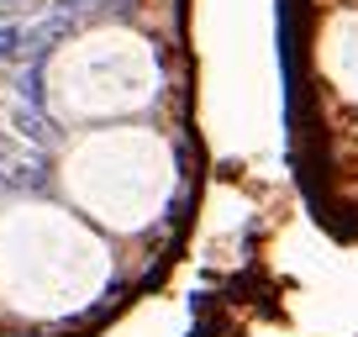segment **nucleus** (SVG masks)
I'll return each mask as SVG.
<instances>
[{"instance_id":"obj_1","label":"nucleus","mask_w":358,"mask_h":337,"mask_svg":"<svg viewBox=\"0 0 358 337\" xmlns=\"http://www.w3.org/2000/svg\"><path fill=\"white\" fill-rule=\"evenodd\" d=\"M74 27L79 22H74V16H64V11H48L37 27H22V58H27V64H43V58L74 32Z\"/></svg>"},{"instance_id":"obj_2","label":"nucleus","mask_w":358,"mask_h":337,"mask_svg":"<svg viewBox=\"0 0 358 337\" xmlns=\"http://www.w3.org/2000/svg\"><path fill=\"white\" fill-rule=\"evenodd\" d=\"M16 127H22V137L32 148H58L64 143V127H58L43 106H22V111H16Z\"/></svg>"},{"instance_id":"obj_3","label":"nucleus","mask_w":358,"mask_h":337,"mask_svg":"<svg viewBox=\"0 0 358 337\" xmlns=\"http://www.w3.org/2000/svg\"><path fill=\"white\" fill-rule=\"evenodd\" d=\"M43 185H48V168H43L37 153H22L16 164L0 168V195L6 190H43Z\"/></svg>"},{"instance_id":"obj_4","label":"nucleus","mask_w":358,"mask_h":337,"mask_svg":"<svg viewBox=\"0 0 358 337\" xmlns=\"http://www.w3.org/2000/svg\"><path fill=\"white\" fill-rule=\"evenodd\" d=\"M16 90H22V106H43V64H27Z\"/></svg>"},{"instance_id":"obj_5","label":"nucleus","mask_w":358,"mask_h":337,"mask_svg":"<svg viewBox=\"0 0 358 337\" xmlns=\"http://www.w3.org/2000/svg\"><path fill=\"white\" fill-rule=\"evenodd\" d=\"M53 11H64V16H74V22H85V16H101V11H106V0H58Z\"/></svg>"},{"instance_id":"obj_6","label":"nucleus","mask_w":358,"mask_h":337,"mask_svg":"<svg viewBox=\"0 0 358 337\" xmlns=\"http://www.w3.org/2000/svg\"><path fill=\"white\" fill-rule=\"evenodd\" d=\"M11 58H22V27L6 22L0 27V64H11Z\"/></svg>"},{"instance_id":"obj_7","label":"nucleus","mask_w":358,"mask_h":337,"mask_svg":"<svg viewBox=\"0 0 358 337\" xmlns=\"http://www.w3.org/2000/svg\"><path fill=\"white\" fill-rule=\"evenodd\" d=\"M16 158H22V143H16L11 132H0V168H6V164H16Z\"/></svg>"},{"instance_id":"obj_8","label":"nucleus","mask_w":358,"mask_h":337,"mask_svg":"<svg viewBox=\"0 0 358 337\" xmlns=\"http://www.w3.org/2000/svg\"><path fill=\"white\" fill-rule=\"evenodd\" d=\"M32 0H0V22H11V16H22Z\"/></svg>"}]
</instances>
